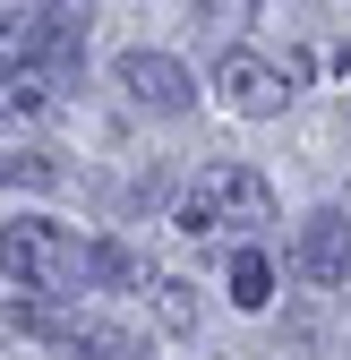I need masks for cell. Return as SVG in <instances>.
Returning <instances> with one entry per match:
<instances>
[{
    "label": "cell",
    "mask_w": 351,
    "mask_h": 360,
    "mask_svg": "<svg viewBox=\"0 0 351 360\" xmlns=\"http://www.w3.org/2000/svg\"><path fill=\"white\" fill-rule=\"evenodd\" d=\"M232 300H240V309H266V300H274V266H266V249H240V257H232Z\"/></svg>",
    "instance_id": "cell-10"
},
{
    "label": "cell",
    "mask_w": 351,
    "mask_h": 360,
    "mask_svg": "<svg viewBox=\"0 0 351 360\" xmlns=\"http://www.w3.org/2000/svg\"><path fill=\"white\" fill-rule=\"evenodd\" d=\"M60 180V155H43V146H9L0 155V189H52Z\"/></svg>",
    "instance_id": "cell-9"
},
{
    "label": "cell",
    "mask_w": 351,
    "mask_h": 360,
    "mask_svg": "<svg viewBox=\"0 0 351 360\" xmlns=\"http://www.w3.org/2000/svg\"><path fill=\"white\" fill-rule=\"evenodd\" d=\"M146 292L154 275H146V257L138 249H128V240H95V249H86V292Z\"/></svg>",
    "instance_id": "cell-6"
},
{
    "label": "cell",
    "mask_w": 351,
    "mask_h": 360,
    "mask_svg": "<svg viewBox=\"0 0 351 360\" xmlns=\"http://www.w3.org/2000/svg\"><path fill=\"white\" fill-rule=\"evenodd\" d=\"M0 275H9V292H26V300H69V292H86V249L60 232V223L26 214V223L0 232Z\"/></svg>",
    "instance_id": "cell-1"
},
{
    "label": "cell",
    "mask_w": 351,
    "mask_h": 360,
    "mask_svg": "<svg viewBox=\"0 0 351 360\" xmlns=\"http://www.w3.org/2000/svg\"><path fill=\"white\" fill-rule=\"evenodd\" d=\"M291 266L309 283H351V214L343 206H317L309 223H300V240H291Z\"/></svg>",
    "instance_id": "cell-5"
},
{
    "label": "cell",
    "mask_w": 351,
    "mask_h": 360,
    "mask_svg": "<svg viewBox=\"0 0 351 360\" xmlns=\"http://www.w3.org/2000/svg\"><path fill=\"white\" fill-rule=\"evenodd\" d=\"M146 292H154V326H163V335H189V326H197V283H180V275H154Z\"/></svg>",
    "instance_id": "cell-8"
},
{
    "label": "cell",
    "mask_w": 351,
    "mask_h": 360,
    "mask_svg": "<svg viewBox=\"0 0 351 360\" xmlns=\"http://www.w3.org/2000/svg\"><path fill=\"white\" fill-rule=\"evenodd\" d=\"M0 120H9V103H0Z\"/></svg>",
    "instance_id": "cell-14"
},
{
    "label": "cell",
    "mask_w": 351,
    "mask_h": 360,
    "mask_svg": "<svg viewBox=\"0 0 351 360\" xmlns=\"http://www.w3.org/2000/svg\"><path fill=\"white\" fill-rule=\"evenodd\" d=\"M214 95H223L240 120H274V112L291 103V86H283L274 60H257V52H223V60H214Z\"/></svg>",
    "instance_id": "cell-4"
},
{
    "label": "cell",
    "mask_w": 351,
    "mask_h": 360,
    "mask_svg": "<svg viewBox=\"0 0 351 360\" xmlns=\"http://www.w3.org/2000/svg\"><path fill=\"white\" fill-rule=\"evenodd\" d=\"M69 352L77 360H138V343H128L120 326H69Z\"/></svg>",
    "instance_id": "cell-11"
},
{
    "label": "cell",
    "mask_w": 351,
    "mask_h": 360,
    "mask_svg": "<svg viewBox=\"0 0 351 360\" xmlns=\"http://www.w3.org/2000/svg\"><path fill=\"white\" fill-rule=\"evenodd\" d=\"M257 0H197V26H249Z\"/></svg>",
    "instance_id": "cell-13"
},
{
    "label": "cell",
    "mask_w": 351,
    "mask_h": 360,
    "mask_svg": "<svg viewBox=\"0 0 351 360\" xmlns=\"http://www.w3.org/2000/svg\"><path fill=\"white\" fill-rule=\"evenodd\" d=\"M257 223H274V189H266V172H249V163H206L189 180V198H180V232H197V240L257 232Z\"/></svg>",
    "instance_id": "cell-2"
},
{
    "label": "cell",
    "mask_w": 351,
    "mask_h": 360,
    "mask_svg": "<svg viewBox=\"0 0 351 360\" xmlns=\"http://www.w3.org/2000/svg\"><path fill=\"white\" fill-rule=\"evenodd\" d=\"M26 9L52 26V34H77V43H86V18H95V0H26Z\"/></svg>",
    "instance_id": "cell-12"
},
{
    "label": "cell",
    "mask_w": 351,
    "mask_h": 360,
    "mask_svg": "<svg viewBox=\"0 0 351 360\" xmlns=\"http://www.w3.org/2000/svg\"><path fill=\"white\" fill-rule=\"evenodd\" d=\"M43 43H52V26H43L34 9H26V18H0V77L34 69V60H43Z\"/></svg>",
    "instance_id": "cell-7"
},
{
    "label": "cell",
    "mask_w": 351,
    "mask_h": 360,
    "mask_svg": "<svg viewBox=\"0 0 351 360\" xmlns=\"http://www.w3.org/2000/svg\"><path fill=\"white\" fill-rule=\"evenodd\" d=\"M120 95L138 103V112H163V120H180V112H197V77L171 60V52H120Z\"/></svg>",
    "instance_id": "cell-3"
}]
</instances>
